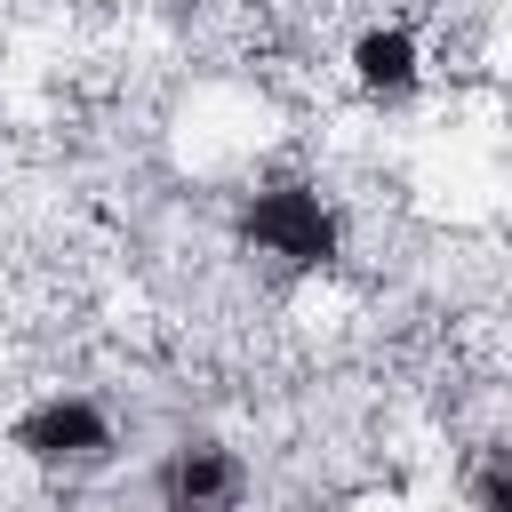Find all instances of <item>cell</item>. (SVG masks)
Segmentation results:
<instances>
[{
  "instance_id": "6da1fadb",
  "label": "cell",
  "mask_w": 512,
  "mask_h": 512,
  "mask_svg": "<svg viewBox=\"0 0 512 512\" xmlns=\"http://www.w3.org/2000/svg\"><path fill=\"white\" fill-rule=\"evenodd\" d=\"M16 448H24L32 464H96V456L112 448V424H104L88 400H48V408H32V416L16 424Z\"/></svg>"
},
{
  "instance_id": "7a4b0ae2",
  "label": "cell",
  "mask_w": 512,
  "mask_h": 512,
  "mask_svg": "<svg viewBox=\"0 0 512 512\" xmlns=\"http://www.w3.org/2000/svg\"><path fill=\"white\" fill-rule=\"evenodd\" d=\"M248 232H256L264 248L296 256V264H320V256H328V216H320L312 192H272V200H256Z\"/></svg>"
},
{
  "instance_id": "3957f363",
  "label": "cell",
  "mask_w": 512,
  "mask_h": 512,
  "mask_svg": "<svg viewBox=\"0 0 512 512\" xmlns=\"http://www.w3.org/2000/svg\"><path fill=\"white\" fill-rule=\"evenodd\" d=\"M160 488H168V504L176 512H232V496H240V464L224 456V448H176V464L160 472Z\"/></svg>"
},
{
  "instance_id": "277c9868",
  "label": "cell",
  "mask_w": 512,
  "mask_h": 512,
  "mask_svg": "<svg viewBox=\"0 0 512 512\" xmlns=\"http://www.w3.org/2000/svg\"><path fill=\"white\" fill-rule=\"evenodd\" d=\"M360 80H368V88H408V80H416V48H408L400 32H368V40H360Z\"/></svg>"
}]
</instances>
